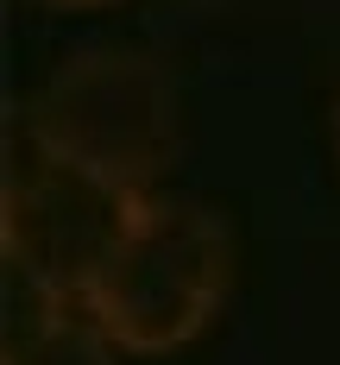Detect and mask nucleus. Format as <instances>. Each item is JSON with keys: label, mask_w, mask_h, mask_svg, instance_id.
<instances>
[{"label": "nucleus", "mask_w": 340, "mask_h": 365, "mask_svg": "<svg viewBox=\"0 0 340 365\" xmlns=\"http://www.w3.org/2000/svg\"><path fill=\"white\" fill-rule=\"evenodd\" d=\"M26 145L126 195H151L183 145L170 70L145 51H82L57 63L26 101Z\"/></svg>", "instance_id": "obj_1"}, {"label": "nucleus", "mask_w": 340, "mask_h": 365, "mask_svg": "<svg viewBox=\"0 0 340 365\" xmlns=\"http://www.w3.org/2000/svg\"><path fill=\"white\" fill-rule=\"evenodd\" d=\"M227 284H233V240L221 220L195 202L145 195L101 277L88 284L82 309L101 322L120 353L158 359L189 346L215 322Z\"/></svg>", "instance_id": "obj_2"}, {"label": "nucleus", "mask_w": 340, "mask_h": 365, "mask_svg": "<svg viewBox=\"0 0 340 365\" xmlns=\"http://www.w3.org/2000/svg\"><path fill=\"white\" fill-rule=\"evenodd\" d=\"M139 202L145 195H126L88 170L32 151L6 170V208H0L6 264L26 277L38 302H82L113 258L120 233L133 227Z\"/></svg>", "instance_id": "obj_3"}, {"label": "nucleus", "mask_w": 340, "mask_h": 365, "mask_svg": "<svg viewBox=\"0 0 340 365\" xmlns=\"http://www.w3.org/2000/svg\"><path fill=\"white\" fill-rule=\"evenodd\" d=\"M6 365H120V346L82 302H38V315L6 340Z\"/></svg>", "instance_id": "obj_4"}, {"label": "nucleus", "mask_w": 340, "mask_h": 365, "mask_svg": "<svg viewBox=\"0 0 340 365\" xmlns=\"http://www.w3.org/2000/svg\"><path fill=\"white\" fill-rule=\"evenodd\" d=\"M44 6H63V13H82V6H108V0H44Z\"/></svg>", "instance_id": "obj_5"}, {"label": "nucleus", "mask_w": 340, "mask_h": 365, "mask_svg": "<svg viewBox=\"0 0 340 365\" xmlns=\"http://www.w3.org/2000/svg\"><path fill=\"white\" fill-rule=\"evenodd\" d=\"M328 133H334V164H340V95H334V120H328Z\"/></svg>", "instance_id": "obj_6"}]
</instances>
